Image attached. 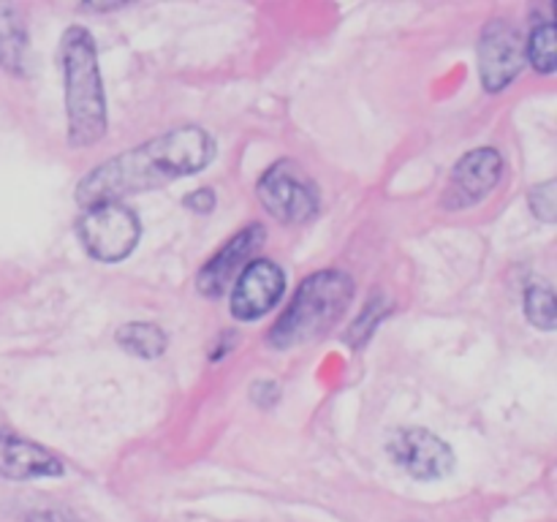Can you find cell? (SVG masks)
I'll return each instance as SVG.
<instances>
[{"label":"cell","instance_id":"7a4b0ae2","mask_svg":"<svg viewBox=\"0 0 557 522\" xmlns=\"http://www.w3.org/2000/svg\"><path fill=\"white\" fill-rule=\"evenodd\" d=\"M60 71L65 85L69 145L90 147L107 136V92H103L98 49L90 30L74 25L60 38Z\"/></svg>","mask_w":557,"mask_h":522},{"label":"cell","instance_id":"52a82bcc","mask_svg":"<svg viewBox=\"0 0 557 522\" xmlns=\"http://www.w3.org/2000/svg\"><path fill=\"white\" fill-rule=\"evenodd\" d=\"M500 177H504V158L495 147H479V150L466 152L451 169L444 204L449 210H466V207L479 204L498 188Z\"/></svg>","mask_w":557,"mask_h":522},{"label":"cell","instance_id":"9a60e30c","mask_svg":"<svg viewBox=\"0 0 557 522\" xmlns=\"http://www.w3.org/2000/svg\"><path fill=\"white\" fill-rule=\"evenodd\" d=\"M525 315L533 326L549 332L555 326V294L549 286H531L525 291Z\"/></svg>","mask_w":557,"mask_h":522},{"label":"cell","instance_id":"5bb4252c","mask_svg":"<svg viewBox=\"0 0 557 522\" xmlns=\"http://www.w3.org/2000/svg\"><path fill=\"white\" fill-rule=\"evenodd\" d=\"M525 54L539 74H553L555 71V22L542 20L533 25L531 38L525 44Z\"/></svg>","mask_w":557,"mask_h":522},{"label":"cell","instance_id":"6da1fadb","mask_svg":"<svg viewBox=\"0 0 557 522\" xmlns=\"http://www.w3.org/2000/svg\"><path fill=\"white\" fill-rule=\"evenodd\" d=\"M212 158L215 139L199 125H180L90 169L76 185V201L85 210L103 201H123V196L163 188L185 174L201 172Z\"/></svg>","mask_w":557,"mask_h":522},{"label":"cell","instance_id":"30bf717a","mask_svg":"<svg viewBox=\"0 0 557 522\" xmlns=\"http://www.w3.org/2000/svg\"><path fill=\"white\" fill-rule=\"evenodd\" d=\"M392 457L400 468H406L419 482H433V478L446 476L455 465L449 444L433 435L430 430H400L389 444Z\"/></svg>","mask_w":557,"mask_h":522},{"label":"cell","instance_id":"2e32d148","mask_svg":"<svg viewBox=\"0 0 557 522\" xmlns=\"http://www.w3.org/2000/svg\"><path fill=\"white\" fill-rule=\"evenodd\" d=\"M528 201H531L533 215L553 223L555 221V179H547V183H539L536 188H531Z\"/></svg>","mask_w":557,"mask_h":522},{"label":"cell","instance_id":"8fae6325","mask_svg":"<svg viewBox=\"0 0 557 522\" xmlns=\"http://www.w3.org/2000/svg\"><path fill=\"white\" fill-rule=\"evenodd\" d=\"M63 471L58 455L44 449L36 440L0 427V476L11 482H30V478L60 476Z\"/></svg>","mask_w":557,"mask_h":522},{"label":"cell","instance_id":"7c38bea8","mask_svg":"<svg viewBox=\"0 0 557 522\" xmlns=\"http://www.w3.org/2000/svg\"><path fill=\"white\" fill-rule=\"evenodd\" d=\"M27 65V27L16 5L0 3V69L25 74Z\"/></svg>","mask_w":557,"mask_h":522},{"label":"cell","instance_id":"ba28073f","mask_svg":"<svg viewBox=\"0 0 557 522\" xmlns=\"http://www.w3.org/2000/svg\"><path fill=\"white\" fill-rule=\"evenodd\" d=\"M286 291V275L270 259H253L232 286V315L237 321H259L281 302Z\"/></svg>","mask_w":557,"mask_h":522},{"label":"cell","instance_id":"e0dca14e","mask_svg":"<svg viewBox=\"0 0 557 522\" xmlns=\"http://www.w3.org/2000/svg\"><path fill=\"white\" fill-rule=\"evenodd\" d=\"M185 207H188V210L201 212V215H205V212H210L212 207H215V194H212L210 188L196 190V194H190L188 199H185Z\"/></svg>","mask_w":557,"mask_h":522},{"label":"cell","instance_id":"4fadbf2b","mask_svg":"<svg viewBox=\"0 0 557 522\" xmlns=\"http://www.w3.org/2000/svg\"><path fill=\"white\" fill-rule=\"evenodd\" d=\"M117 343L128 353L141 359H156L166 351V332L150 321H131L117 330Z\"/></svg>","mask_w":557,"mask_h":522},{"label":"cell","instance_id":"9c48e42d","mask_svg":"<svg viewBox=\"0 0 557 522\" xmlns=\"http://www.w3.org/2000/svg\"><path fill=\"white\" fill-rule=\"evenodd\" d=\"M264 239H267V232L261 223H250V226H245L243 232L234 234V237L228 239V243L223 245V248L218 250V253L199 270V275H196V286H199V291L212 299L223 297V294L234 286L239 272L253 261L256 250L264 245Z\"/></svg>","mask_w":557,"mask_h":522},{"label":"cell","instance_id":"ac0fdd59","mask_svg":"<svg viewBox=\"0 0 557 522\" xmlns=\"http://www.w3.org/2000/svg\"><path fill=\"white\" fill-rule=\"evenodd\" d=\"M27 522H82V520L63 509H44V511H33V514H27Z\"/></svg>","mask_w":557,"mask_h":522},{"label":"cell","instance_id":"277c9868","mask_svg":"<svg viewBox=\"0 0 557 522\" xmlns=\"http://www.w3.org/2000/svg\"><path fill=\"white\" fill-rule=\"evenodd\" d=\"M76 234L87 253L103 264H117L128 259L139 245L141 223L134 210L123 201H103V204L87 207L85 215L76 223Z\"/></svg>","mask_w":557,"mask_h":522},{"label":"cell","instance_id":"8992f818","mask_svg":"<svg viewBox=\"0 0 557 522\" xmlns=\"http://www.w3.org/2000/svg\"><path fill=\"white\" fill-rule=\"evenodd\" d=\"M525 44L509 20H490L479 38V76L487 92H500L520 76Z\"/></svg>","mask_w":557,"mask_h":522},{"label":"cell","instance_id":"5b68a950","mask_svg":"<svg viewBox=\"0 0 557 522\" xmlns=\"http://www.w3.org/2000/svg\"><path fill=\"white\" fill-rule=\"evenodd\" d=\"M259 201L281 223H305L315 217L321 199L313 179L294 161H277L259 179Z\"/></svg>","mask_w":557,"mask_h":522},{"label":"cell","instance_id":"3957f363","mask_svg":"<svg viewBox=\"0 0 557 522\" xmlns=\"http://www.w3.org/2000/svg\"><path fill=\"white\" fill-rule=\"evenodd\" d=\"M354 299V281L351 275L341 270H321L313 272L299 283L297 294H294L292 304L283 310L281 319L270 330L267 340L277 351L286 348L305 346V343L315 340L324 332L341 321L348 304Z\"/></svg>","mask_w":557,"mask_h":522}]
</instances>
